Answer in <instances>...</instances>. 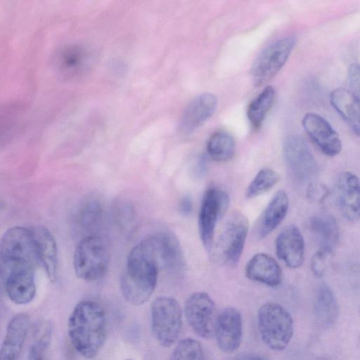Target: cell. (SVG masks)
I'll return each mask as SVG.
<instances>
[{
	"instance_id": "6da1fadb",
	"label": "cell",
	"mask_w": 360,
	"mask_h": 360,
	"mask_svg": "<svg viewBox=\"0 0 360 360\" xmlns=\"http://www.w3.org/2000/svg\"><path fill=\"white\" fill-rule=\"evenodd\" d=\"M159 270L147 238L129 254L120 284L124 299L134 306L146 302L155 289Z\"/></svg>"
},
{
	"instance_id": "7a4b0ae2",
	"label": "cell",
	"mask_w": 360,
	"mask_h": 360,
	"mask_svg": "<svg viewBox=\"0 0 360 360\" xmlns=\"http://www.w3.org/2000/svg\"><path fill=\"white\" fill-rule=\"evenodd\" d=\"M68 335L75 349L86 359L96 357L107 335L103 307L93 300H82L72 310L68 325Z\"/></svg>"
},
{
	"instance_id": "3957f363",
	"label": "cell",
	"mask_w": 360,
	"mask_h": 360,
	"mask_svg": "<svg viewBox=\"0 0 360 360\" xmlns=\"http://www.w3.org/2000/svg\"><path fill=\"white\" fill-rule=\"evenodd\" d=\"M257 326L262 342L274 351L285 349L294 333V322L290 312L280 304L272 302L260 307Z\"/></svg>"
},
{
	"instance_id": "277c9868",
	"label": "cell",
	"mask_w": 360,
	"mask_h": 360,
	"mask_svg": "<svg viewBox=\"0 0 360 360\" xmlns=\"http://www.w3.org/2000/svg\"><path fill=\"white\" fill-rule=\"evenodd\" d=\"M110 252L105 240L99 235L85 236L77 244L73 256L77 276L85 281H95L107 273Z\"/></svg>"
},
{
	"instance_id": "5b68a950",
	"label": "cell",
	"mask_w": 360,
	"mask_h": 360,
	"mask_svg": "<svg viewBox=\"0 0 360 360\" xmlns=\"http://www.w3.org/2000/svg\"><path fill=\"white\" fill-rule=\"evenodd\" d=\"M248 228L245 215L239 212L232 213L210 250L213 261L226 266H236L243 253Z\"/></svg>"
},
{
	"instance_id": "8992f818",
	"label": "cell",
	"mask_w": 360,
	"mask_h": 360,
	"mask_svg": "<svg viewBox=\"0 0 360 360\" xmlns=\"http://www.w3.org/2000/svg\"><path fill=\"white\" fill-rule=\"evenodd\" d=\"M151 328L157 342L164 347L173 345L182 329V309L173 297H156L150 307Z\"/></svg>"
},
{
	"instance_id": "52a82bcc",
	"label": "cell",
	"mask_w": 360,
	"mask_h": 360,
	"mask_svg": "<svg viewBox=\"0 0 360 360\" xmlns=\"http://www.w3.org/2000/svg\"><path fill=\"white\" fill-rule=\"evenodd\" d=\"M295 43L294 37H283L269 44L259 53L251 68L255 85L266 83L282 69Z\"/></svg>"
},
{
	"instance_id": "ba28073f",
	"label": "cell",
	"mask_w": 360,
	"mask_h": 360,
	"mask_svg": "<svg viewBox=\"0 0 360 360\" xmlns=\"http://www.w3.org/2000/svg\"><path fill=\"white\" fill-rule=\"evenodd\" d=\"M229 205V196L224 191L212 187L204 193L198 214V230L201 242L207 251L214 244L217 221L226 214Z\"/></svg>"
},
{
	"instance_id": "9c48e42d",
	"label": "cell",
	"mask_w": 360,
	"mask_h": 360,
	"mask_svg": "<svg viewBox=\"0 0 360 360\" xmlns=\"http://www.w3.org/2000/svg\"><path fill=\"white\" fill-rule=\"evenodd\" d=\"M1 278L6 292L16 304H27L36 294L34 266L19 263L1 262Z\"/></svg>"
},
{
	"instance_id": "30bf717a",
	"label": "cell",
	"mask_w": 360,
	"mask_h": 360,
	"mask_svg": "<svg viewBox=\"0 0 360 360\" xmlns=\"http://www.w3.org/2000/svg\"><path fill=\"white\" fill-rule=\"evenodd\" d=\"M1 262L21 263L36 266L39 263L29 228L15 226L3 235L0 246Z\"/></svg>"
},
{
	"instance_id": "8fae6325",
	"label": "cell",
	"mask_w": 360,
	"mask_h": 360,
	"mask_svg": "<svg viewBox=\"0 0 360 360\" xmlns=\"http://www.w3.org/2000/svg\"><path fill=\"white\" fill-rule=\"evenodd\" d=\"M283 155L288 170L299 182L311 181L316 176L319 167L307 143L301 136H288L283 146Z\"/></svg>"
},
{
	"instance_id": "7c38bea8",
	"label": "cell",
	"mask_w": 360,
	"mask_h": 360,
	"mask_svg": "<svg viewBox=\"0 0 360 360\" xmlns=\"http://www.w3.org/2000/svg\"><path fill=\"white\" fill-rule=\"evenodd\" d=\"M184 311L188 323L198 336L206 339L214 336L216 307L207 293L195 292L190 295Z\"/></svg>"
},
{
	"instance_id": "4fadbf2b",
	"label": "cell",
	"mask_w": 360,
	"mask_h": 360,
	"mask_svg": "<svg viewBox=\"0 0 360 360\" xmlns=\"http://www.w3.org/2000/svg\"><path fill=\"white\" fill-rule=\"evenodd\" d=\"M302 127L316 147L328 157H334L342 149L341 139L331 126L322 116L314 113H307L302 120Z\"/></svg>"
},
{
	"instance_id": "5bb4252c",
	"label": "cell",
	"mask_w": 360,
	"mask_h": 360,
	"mask_svg": "<svg viewBox=\"0 0 360 360\" xmlns=\"http://www.w3.org/2000/svg\"><path fill=\"white\" fill-rule=\"evenodd\" d=\"M337 206L342 215L351 222L360 221V180L351 172L340 173L334 187Z\"/></svg>"
},
{
	"instance_id": "9a60e30c",
	"label": "cell",
	"mask_w": 360,
	"mask_h": 360,
	"mask_svg": "<svg viewBox=\"0 0 360 360\" xmlns=\"http://www.w3.org/2000/svg\"><path fill=\"white\" fill-rule=\"evenodd\" d=\"M148 239L160 270L178 272L184 269L185 259L182 248L174 233L162 232Z\"/></svg>"
},
{
	"instance_id": "2e32d148",
	"label": "cell",
	"mask_w": 360,
	"mask_h": 360,
	"mask_svg": "<svg viewBox=\"0 0 360 360\" xmlns=\"http://www.w3.org/2000/svg\"><path fill=\"white\" fill-rule=\"evenodd\" d=\"M214 336L222 352L237 350L243 338V319L238 309L227 307L217 316Z\"/></svg>"
},
{
	"instance_id": "e0dca14e",
	"label": "cell",
	"mask_w": 360,
	"mask_h": 360,
	"mask_svg": "<svg viewBox=\"0 0 360 360\" xmlns=\"http://www.w3.org/2000/svg\"><path fill=\"white\" fill-rule=\"evenodd\" d=\"M304 238L294 225L284 228L275 241L276 255L290 269L302 266L304 259Z\"/></svg>"
},
{
	"instance_id": "ac0fdd59",
	"label": "cell",
	"mask_w": 360,
	"mask_h": 360,
	"mask_svg": "<svg viewBox=\"0 0 360 360\" xmlns=\"http://www.w3.org/2000/svg\"><path fill=\"white\" fill-rule=\"evenodd\" d=\"M217 100L211 93H203L193 100L186 107L179 124V131L183 134H190L210 117L216 110Z\"/></svg>"
},
{
	"instance_id": "d6986e66",
	"label": "cell",
	"mask_w": 360,
	"mask_h": 360,
	"mask_svg": "<svg viewBox=\"0 0 360 360\" xmlns=\"http://www.w3.org/2000/svg\"><path fill=\"white\" fill-rule=\"evenodd\" d=\"M245 276L269 287H276L282 281V270L271 256L257 253L252 256L245 267Z\"/></svg>"
},
{
	"instance_id": "ffe728a7",
	"label": "cell",
	"mask_w": 360,
	"mask_h": 360,
	"mask_svg": "<svg viewBox=\"0 0 360 360\" xmlns=\"http://www.w3.org/2000/svg\"><path fill=\"white\" fill-rule=\"evenodd\" d=\"M37 250L39 263L48 277L55 281L58 273V251L55 240L49 231L41 226L29 227Z\"/></svg>"
},
{
	"instance_id": "44dd1931",
	"label": "cell",
	"mask_w": 360,
	"mask_h": 360,
	"mask_svg": "<svg viewBox=\"0 0 360 360\" xmlns=\"http://www.w3.org/2000/svg\"><path fill=\"white\" fill-rule=\"evenodd\" d=\"M289 200L284 190H278L271 199L256 223V234L262 239L269 235L285 219Z\"/></svg>"
},
{
	"instance_id": "7402d4cb",
	"label": "cell",
	"mask_w": 360,
	"mask_h": 360,
	"mask_svg": "<svg viewBox=\"0 0 360 360\" xmlns=\"http://www.w3.org/2000/svg\"><path fill=\"white\" fill-rule=\"evenodd\" d=\"M29 328V317L18 314L9 321L1 348V360H19Z\"/></svg>"
},
{
	"instance_id": "603a6c76",
	"label": "cell",
	"mask_w": 360,
	"mask_h": 360,
	"mask_svg": "<svg viewBox=\"0 0 360 360\" xmlns=\"http://www.w3.org/2000/svg\"><path fill=\"white\" fill-rule=\"evenodd\" d=\"M330 102L333 108L357 136H360V101L353 93L344 88L331 91Z\"/></svg>"
},
{
	"instance_id": "cb8c5ba5",
	"label": "cell",
	"mask_w": 360,
	"mask_h": 360,
	"mask_svg": "<svg viewBox=\"0 0 360 360\" xmlns=\"http://www.w3.org/2000/svg\"><path fill=\"white\" fill-rule=\"evenodd\" d=\"M313 311L316 323L322 328H330L337 321L339 304L330 287L321 283L318 288L313 304Z\"/></svg>"
},
{
	"instance_id": "d4e9b609",
	"label": "cell",
	"mask_w": 360,
	"mask_h": 360,
	"mask_svg": "<svg viewBox=\"0 0 360 360\" xmlns=\"http://www.w3.org/2000/svg\"><path fill=\"white\" fill-rule=\"evenodd\" d=\"M309 229L320 249L333 250L339 239V228L335 219L327 214H318L309 219Z\"/></svg>"
},
{
	"instance_id": "484cf974",
	"label": "cell",
	"mask_w": 360,
	"mask_h": 360,
	"mask_svg": "<svg viewBox=\"0 0 360 360\" xmlns=\"http://www.w3.org/2000/svg\"><path fill=\"white\" fill-rule=\"evenodd\" d=\"M206 148L209 156L213 160L226 162L233 158L236 143L230 134L224 131H218L210 136Z\"/></svg>"
},
{
	"instance_id": "4316f807",
	"label": "cell",
	"mask_w": 360,
	"mask_h": 360,
	"mask_svg": "<svg viewBox=\"0 0 360 360\" xmlns=\"http://www.w3.org/2000/svg\"><path fill=\"white\" fill-rule=\"evenodd\" d=\"M275 98L276 91L274 88L268 86L251 101L248 108L247 116L255 129L261 127L268 112L272 108Z\"/></svg>"
},
{
	"instance_id": "83f0119b",
	"label": "cell",
	"mask_w": 360,
	"mask_h": 360,
	"mask_svg": "<svg viewBox=\"0 0 360 360\" xmlns=\"http://www.w3.org/2000/svg\"><path fill=\"white\" fill-rule=\"evenodd\" d=\"M103 220V210L101 203L96 200L85 202L78 214V224L81 229L89 235H97Z\"/></svg>"
},
{
	"instance_id": "f1b7e54d",
	"label": "cell",
	"mask_w": 360,
	"mask_h": 360,
	"mask_svg": "<svg viewBox=\"0 0 360 360\" xmlns=\"http://www.w3.org/2000/svg\"><path fill=\"white\" fill-rule=\"evenodd\" d=\"M280 180L279 174L268 167L261 169L249 184L246 191L247 198L257 197L271 189Z\"/></svg>"
},
{
	"instance_id": "f546056e",
	"label": "cell",
	"mask_w": 360,
	"mask_h": 360,
	"mask_svg": "<svg viewBox=\"0 0 360 360\" xmlns=\"http://www.w3.org/2000/svg\"><path fill=\"white\" fill-rule=\"evenodd\" d=\"M170 360H207L204 349L198 340L185 338L173 350Z\"/></svg>"
},
{
	"instance_id": "4dcf8cb0",
	"label": "cell",
	"mask_w": 360,
	"mask_h": 360,
	"mask_svg": "<svg viewBox=\"0 0 360 360\" xmlns=\"http://www.w3.org/2000/svg\"><path fill=\"white\" fill-rule=\"evenodd\" d=\"M333 250L319 249L311 260V269L316 277H322L325 274L333 255Z\"/></svg>"
},
{
	"instance_id": "1f68e13d",
	"label": "cell",
	"mask_w": 360,
	"mask_h": 360,
	"mask_svg": "<svg viewBox=\"0 0 360 360\" xmlns=\"http://www.w3.org/2000/svg\"><path fill=\"white\" fill-rule=\"evenodd\" d=\"M60 63L62 67L68 70L77 69L82 58V54L79 50L75 48L68 49L62 52L60 55Z\"/></svg>"
},
{
	"instance_id": "d6a6232c",
	"label": "cell",
	"mask_w": 360,
	"mask_h": 360,
	"mask_svg": "<svg viewBox=\"0 0 360 360\" xmlns=\"http://www.w3.org/2000/svg\"><path fill=\"white\" fill-rule=\"evenodd\" d=\"M52 334V328L49 323L41 322L36 326L34 332V343L46 349L49 347Z\"/></svg>"
},
{
	"instance_id": "836d02e7",
	"label": "cell",
	"mask_w": 360,
	"mask_h": 360,
	"mask_svg": "<svg viewBox=\"0 0 360 360\" xmlns=\"http://www.w3.org/2000/svg\"><path fill=\"white\" fill-rule=\"evenodd\" d=\"M348 81L351 91L360 101V65L352 63L348 70Z\"/></svg>"
},
{
	"instance_id": "e575fe53",
	"label": "cell",
	"mask_w": 360,
	"mask_h": 360,
	"mask_svg": "<svg viewBox=\"0 0 360 360\" xmlns=\"http://www.w3.org/2000/svg\"><path fill=\"white\" fill-rule=\"evenodd\" d=\"M328 195V189L327 187L316 181H311L309 184L307 189V195L309 199L314 202H322Z\"/></svg>"
},
{
	"instance_id": "d590c367",
	"label": "cell",
	"mask_w": 360,
	"mask_h": 360,
	"mask_svg": "<svg viewBox=\"0 0 360 360\" xmlns=\"http://www.w3.org/2000/svg\"><path fill=\"white\" fill-rule=\"evenodd\" d=\"M193 210V201L189 195L183 197L179 203V212L184 217L189 216Z\"/></svg>"
},
{
	"instance_id": "8d00e7d4",
	"label": "cell",
	"mask_w": 360,
	"mask_h": 360,
	"mask_svg": "<svg viewBox=\"0 0 360 360\" xmlns=\"http://www.w3.org/2000/svg\"><path fill=\"white\" fill-rule=\"evenodd\" d=\"M45 347L38 345L33 344L30 349L29 359L30 360H44V352Z\"/></svg>"
},
{
	"instance_id": "74e56055",
	"label": "cell",
	"mask_w": 360,
	"mask_h": 360,
	"mask_svg": "<svg viewBox=\"0 0 360 360\" xmlns=\"http://www.w3.org/2000/svg\"><path fill=\"white\" fill-rule=\"evenodd\" d=\"M117 219L122 224L126 225L131 223L134 217L130 207H124V209L122 208L120 211H117Z\"/></svg>"
},
{
	"instance_id": "f35d334b",
	"label": "cell",
	"mask_w": 360,
	"mask_h": 360,
	"mask_svg": "<svg viewBox=\"0 0 360 360\" xmlns=\"http://www.w3.org/2000/svg\"><path fill=\"white\" fill-rule=\"evenodd\" d=\"M229 360H266L264 357L256 354H243L231 358Z\"/></svg>"
},
{
	"instance_id": "ab89813d",
	"label": "cell",
	"mask_w": 360,
	"mask_h": 360,
	"mask_svg": "<svg viewBox=\"0 0 360 360\" xmlns=\"http://www.w3.org/2000/svg\"><path fill=\"white\" fill-rule=\"evenodd\" d=\"M125 360H134V359H125Z\"/></svg>"
},
{
	"instance_id": "60d3db41",
	"label": "cell",
	"mask_w": 360,
	"mask_h": 360,
	"mask_svg": "<svg viewBox=\"0 0 360 360\" xmlns=\"http://www.w3.org/2000/svg\"><path fill=\"white\" fill-rule=\"evenodd\" d=\"M359 314H360V305H359Z\"/></svg>"
}]
</instances>
